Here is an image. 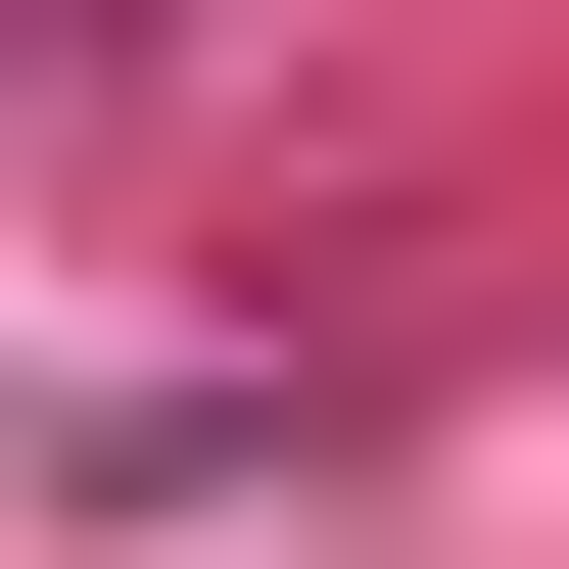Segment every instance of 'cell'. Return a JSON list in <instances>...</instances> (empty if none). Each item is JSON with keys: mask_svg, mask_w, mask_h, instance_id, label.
<instances>
[{"mask_svg": "<svg viewBox=\"0 0 569 569\" xmlns=\"http://www.w3.org/2000/svg\"><path fill=\"white\" fill-rule=\"evenodd\" d=\"M96 48H142V0H0V96H96Z\"/></svg>", "mask_w": 569, "mask_h": 569, "instance_id": "1", "label": "cell"}]
</instances>
